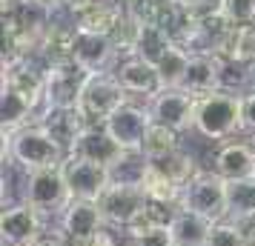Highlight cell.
<instances>
[{"label": "cell", "mask_w": 255, "mask_h": 246, "mask_svg": "<svg viewBox=\"0 0 255 246\" xmlns=\"http://www.w3.org/2000/svg\"><path fill=\"white\" fill-rule=\"evenodd\" d=\"M66 158H69V152L40 123L23 126L14 135H3V166H14L23 175L63 166Z\"/></svg>", "instance_id": "1"}, {"label": "cell", "mask_w": 255, "mask_h": 246, "mask_svg": "<svg viewBox=\"0 0 255 246\" xmlns=\"http://www.w3.org/2000/svg\"><path fill=\"white\" fill-rule=\"evenodd\" d=\"M204 141L227 143L230 138L244 132V94L218 89L212 94L198 97L195 129Z\"/></svg>", "instance_id": "2"}, {"label": "cell", "mask_w": 255, "mask_h": 246, "mask_svg": "<svg viewBox=\"0 0 255 246\" xmlns=\"http://www.w3.org/2000/svg\"><path fill=\"white\" fill-rule=\"evenodd\" d=\"M20 200L29 206H35L43 218L49 215H60L72 203V192L66 183L63 169H40V172H29L23 175V186H20Z\"/></svg>", "instance_id": "3"}, {"label": "cell", "mask_w": 255, "mask_h": 246, "mask_svg": "<svg viewBox=\"0 0 255 246\" xmlns=\"http://www.w3.org/2000/svg\"><path fill=\"white\" fill-rule=\"evenodd\" d=\"M89 81V72L81 69L75 60L55 63L43 72V115L55 109H78L81 106L83 86Z\"/></svg>", "instance_id": "4"}, {"label": "cell", "mask_w": 255, "mask_h": 246, "mask_svg": "<svg viewBox=\"0 0 255 246\" xmlns=\"http://www.w3.org/2000/svg\"><path fill=\"white\" fill-rule=\"evenodd\" d=\"M127 100H132V97L118 83L115 72H101V75H89L78 109L86 117V123H106Z\"/></svg>", "instance_id": "5"}, {"label": "cell", "mask_w": 255, "mask_h": 246, "mask_svg": "<svg viewBox=\"0 0 255 246\" xmlns=\"http://www.w3.org/2000/svg\"><path fill=\"white\" fill-rule=\"evenodd\" d=\"M98 206H101V215H104V221L109 229L127 232V229H132L143 218V212L149 206V198L143 195L140 186H132V183H109V189L98 200Z\"/></svg>", "instance_id": "6"}, {"label": "cell", "mask_w": 255, "mask_h": 246, "mask_svg": "<svg viewBox=\"0 0 255 246\" xmlns=\"http://www.w3.org/2000/svg\"><path fill=\"white\" fill-rule=\"evenodd\" d=\"M181 209L198 212L209 221H224L227 218V180L218 172H198L184 186L181 195Z\"/></svg>", "instance_id": "7"}, {"label": "cell", "mask_w": 255, "mask_h": 246, "mask_svg": "<svg viewBox=\"0 0 255 246\" xmlns=\"http://www.w3.org/2000/svg\"><path fill=\"white\" fill-rule=\"evenodd\" d=\"M149 115L155 123L161 126H169L178 135L181 132H192L195 129V106L198 97L186 94L184 89H161L158 94H152L149 100Z\"/></svg>", "instance_id": "8"}, {"label": "cell", "mask_w": 255, "mask_h": 246, "mask_svg": "<svg viewBox=\"0 0 255 246\" xmlns=\"http://www.w3.org/2000/svg\"><path fill=\"white\" fill-rule=\"evenodd\" d=\"M43 215L26 200H14L3 206L0 215V241L3 246H32L43 235Z\"/></svg>", "instance_id": "9"}, {"label": "cell", "mask_w": 255, "mask_h": 246, "mask_svg": "<svg viewBox=\"0 0 255 246\" xmlns=\"http://www.w3.org/2000/svg\"><path fill=\"white\" fill-rule=\"evenodd\" d=\"M109 135L118 141V146L124 152H140V143L146 138V132L152 126V115H149V106L135 103V100H127V103L118 109L115 115L104 123Z\"/></svg>", "instance_id": "10"}, {"label": "cell", "mask_w": 255, "mask_h": 246, "mask_svg": "<svg viewBox=\"0 0 255 246\" xmlns=\"http://www.w3.org/2000/svg\"><path fill=\"white\" fill-rule=\"evenodd\" d=\"M72 60L86 69L89 75H101V72H115L121 63V52L115 49L112 37L106 35H92V32H81L75 29V49H72Z\"/></svg>", "instance_id": "11"}, {"label": "cell", "mask_w": 255, "mask_h": 246, "mask_svg": "<svg viewBox=\"0 0 255 246\" xmlns=\"http://www.w3.org/2000/svg\"><path fill=\"white\" fill-rule=\"evenodd\" d=\"M69 158H81V161H89V164H98V166H112L124 158V149L118 146V141L109 135L104 123H89L86 129L75 138L69 149Z\"/></svg>", "instance_id": "12"}, {"label": "cell", "mask_w": 255, "mask_h": 246, "mask_svg": "<svg viewBox=\"0 0 255 246\" xmlns=\"http://www.w3.org/2000/svg\"><path fill=\"white\" fill-rule=\"evenodd\" d=\"M63 175H66V183H69V192L75 200H101L109 183H112V175L106 166L89 164V161H81V158H66L63 161Z\"/></svg>", "instance_id": "13"}, {"label": "cell", "mask_w": 255, "mask_h": 246, "mask_svg": "<svg viewBox=\"0 0 255 246\" xmlns=\"http://www.w3.org/2000/svg\"><path fill=\"white\" fill-rule=\"evenodd\" d=\"M224 75H227V60L221 55H192L181 89L192 97H204L224 89Z\"/></svg>", "instance_id": "14"}, {"label": "cell", "mask_w": 255, "mask_h": 246, "mask_svg": "<svg viewBox=\"0 0 255 246\" xmlns=\"http://www.w3.org/2000/svg\"><path fill=\"white\" fill-rule=\"evenodd\" d=\"M115 78H118V83L127 89L129 97H143V100H149L152 94H158L163 89L158 66H155V63H146V60H140V58H124L115 66Z\"/></svg>", "instance_id": "15"}, {"label": "cell", "mask_w": 255, "mask_h": 246, "mask_svg": "<svg viewBox=\"0 0 255 246\" xmlns=\"http://www.w3.org/2000/svg\"><path fill=\"white\" fill-rule=\"evenodd\" d=\"M212 172H218L227 183L230 180H250L255 177V152L247 141H227L218 146L212 158Z\"/></svg>", "instance_id": "16"}, {"label": "cell", "mask_w": 255, "mask_h": 246, "mask_svg": "<svg viewBox=\"0 0 255 246\" xmlns=\"http://www.w3.org/2000/svg\"><path fill=\"white\" fill-rule=\"evenodd\" d=\"M58 223H60V232L66 235L69 241H81V238H89V235L106 229L101 206L95 200H75V198L58 215Z\"/></svg>", "instance_id": "17"}, {"label": "cell", "mask_w": 255, "mask_h": 246, "mask_svg": "<svg viewBox=\"0 0 255 246\" xmlns=\"http://www.w3.org/2000/svg\"><path fill=\"white\" fill-rule=\"evenodd\" d=\"M124 6L118 3V0H95L92 6L81 12L78 17H72V23L75 29H81V32H92V35H112L115 32V26L121 23V17H124Z\"/></svg>", "instance_id": "18"}, {"label": "cell", "mask_w": 255, "mask_h": 246, "mask_svg": "<svg viewBox=\"0 0 255 246\" xmlns=\"http://www.w3.org/2000/svg\"><path fill=\"white\" fill-rule=\"evenodd\" d=\"M43 129L55 138V141L69 152L72 143H75V138L81 135L89 123H86V117L81 115V109H55V112H46V115L37 120Z\"/></svg>", "instance_id": "19"}, {"label": "cell", "mask_w": 255, "mask_h": 246, "mask_svg": "<svg viewBox=\"0 0 255 246\" xmlns=\"http://www.w3.org/2000/svg\"><path fill=\"white\" fill-rule=\"evenodd\" d=\"M169 229H172L175 246H207L212 221L204 218V215H198V212L178 209L172 215V221H169Z\"/></svg>", "instance_id": "20"}, {"label": "cell", "mask_w": 255, "mask_h": 246, "mask_svg": "<svg viewBox=\"0 0 255 246\" xmlns=\"http://www.w3.org/2000/svg\"><path fill=\"white\" fill-rule=\"evenodd\" d=\"M227 218L235 223L255 221V177L227 183Z\"/></svg>", "instance_id": "21"}, {"label": "cell", "mask_w": 255, "mask_h": 246, "mask_svg": "<svg viewBox=\"0 0 255 246\" xmlns=\"http://www.w3.org/2000/svg\"><path fill=\"white\" fill-rule=\"evenodd\" d=\"M149 164L155 166V169H158L163 177H169L175 186H181V189H184L186 183H189V180H192V177L201 172V169H198V164H195V158L186 152L184 146H181L178 152L161 158V161H149Z\"/></svg>", "instance_id": "22"}, {"label": "cell", "mask_w": 255, "mask_h": 246, "mask_svg": "<svg viewBox=\"0 0 255 246\" xmlns=\"http://www.w3.org/2000/svg\"><path fill=\"white\" fill-rule=\"evenodd\" d=\"M178 149H181V135L175 129H169V126H161V123L152 120L149 132H146V138L140 143L143 158H146V161H161V158L178 152Z\"/></svg>", "instance_id": "23"}, {"label": "cell", "mask_w": 255, "mask_h": 246, "mask_svg": "<svg viewBox=\"0 0 255 246\" xmlns=\"http://www.w3.org/2000/svg\"><path fill=\"white\" fill-rule=\"evenodd\" d=\"M172 43L175 40L169 32H163L158 26H143L140 35H138V43L132 49V58H140V60H146V63H155L158 66V60L169 52Z\"/></svg>", "instance_id": "24"}, {"label": "cell", "mask_w": 255, "mask_h": 246, "mask_svg": "<svg viewBox=\"0 0 255 246\" xmlns=\"http://www.w3.org/2000/svg\"><path fill=\"white\" fill-rule=\"evenodd\" d=\"M189 52H186L181 43H172L169 52L158 60V75H161V86L163 89H181V83L186 78V69H189Z\"/></svg>", "instance_id": "25"}, {"label": "cell", "mask_w": 255, "mask_h": 246, "mask_svg": "<svg viewBox=\"0 0 255 246\" xmlns=\"http://www.w3.org/2000/svg\"><path fill=\"white\" fill-rule=\"evenodd\" d=\"M124 246H175L169 223H138L124 232Z\"/></svg>", "instance_id": "26"}, {"label": "cell", "mask_w": 255, "mask_h": 246, "mask_svg": "<svg viewBox=\"0 0 255 246\" xmlns=\"http://www.w3.org/2000/svg\"><path fill=\"white\" fill-rule=\"evenodd\" d=\"M146 172H149V161L143 158V152H124V158L109 169L112 183H132V186H140Z\"/></svg>", "instance_id": "27"}, {"label": "cell", "mask_w": 255, "mask_h": 246, "mask_svg": "<svg viewBox=\"0 0 255 246\" xmlns=\"http://www.w3.org/2000/svg\"><path fill=\"white\" fill-rule=\"evenodd\" d=\"M207 246H247V229H244V223H235L230 218L215 221L212 229H209Z\"/></svg>", "instance_id": "28"}, {"label": "cell", "mask_w": 255, "mask_h": 246, "mask_svg": "<svg viewBox=\"0 0 255 246\" xmlns=\"http://www.w3.org/2000/svg\"><path fill=\"white\" fill-rule=\"evenodd\" d=\"M221 12L232 26H253L255 0H221Z\"/></svg>", "instance_id": "29"}, {"label": "cell", "mask_w": 255, "mask_h": 246, "mask_svg": "<svg viewBox=\"0 0 255 246\" xmlns=\"http://www.w3.org/2000/svg\"><path fill=\"white\" fill-rule=\"evenodd\" d=\"M72 246H118V238L115 232L106 226V229H101V232L89 235V238H81V241H69Z\"/></svg>", "instance_id": "30"}, {"label": "cell", "mask_w": 255, "mask_h": 246, "mask_svg": "<svg viewBox=\"0 0 255 246\" xmlns=\"http://www.w3.org/2000/svg\"><path fill=\"white\" fill-rule=\"evenodd\" d=\"M244 132H255V92H244Z\"/></svg>", "instance_id": "31"}, {"label": "cell", "mask_w": 255, "mask_h": 246, "mask_svg": "<svg viewBox=\"0 0 255 246\" xmlns=\"http://www.w3.org/2000/svg\"><path fill=\"white\" fill-rule=\"evenodd\" d=\"M32 246H72V244H69V238H66L63 232H58V235L43 232V235H40V238H37V241H35Z\"/></svg>", "instance_id": "32"}, {"label": "cell", "mask_w": 255, "mask_h": 246, "mask_svg": "<svg viewBox=\"0 0 255 246\" xmlns=\"http://www.w3.org/2000/svg\"><path fill=\"white\" fill-rule=\"evenodd\" d=\"M92 3H95V0H60V9H63V12H69L72 17H78V14L86 12Z\"/></svg>", "instance_id": "33"}, {"label": "cell", "mask_w": 255, "mask_h": 246, "mask_svg": "<svg viewBox=\"0 0 255 246\" xmlns=\"http://www.w3.org/2000/svg\"><path fill=\"white\" fill-rule=\"evenodd\" d=\"M20 3H29V6H37V9H46V12H58L60 0H20Z\"/></svg>", "instance_id": "34"}, {"label": "cell", "mask_w": 255, "mask_h": 246, "mask_svg": "<svg viewBox=\"0 0 255 246\" xmlns=\"http://www.w3.org/2000/svg\"><path fill=\"white\" fill-rule=\"evenodd\" d=\"M244 229H247V246H255V221L244 223Z\"/></svg>", "instance_id": "35"}, {"label": "cell", "mask_w": 255, "mask_h": 246, "mask_svg": "<svg viewBox=\"0 0 255 246\" xmlns=\"http://www.w3.org/2000/svg\"><path fill=\"white\" fill-rule=\"evenodd\" d=\"M247 92H255V66H250V81H247Z\"/></svg>", "instance_id": "36"}, {"label": "cell", "mask_w": 255, "mask_h": 246, "mask_svg": "<svg viewBox=\"0 0 255 246\" xmlns=\"http://www.w3.org/2000/svg\"><path fill=\"white\" fill-rule=\"evenodd\" d=\"M118 3L124 6V12H129V9H135V6H138L140 0H118Z\"/></svg>", "instance_id": "37"}, {"label": "cell", "mask_w": 255, "mask_h": 246, "mask_svg": "<svg viewBox=\"0 0 255 246\" xmlns=\"http://www.w3.org/2000/svg\"><path fill=\"white\" fill-rule=\"evenodd\" d=\"M175 3H181V6H186V9H189V6H195L198 0H175Z\"/></svg>", "instance_id": "38"}, {"label": "cell", "mask_w": 255, "mask_h": 246, "mask_svg": "<svg viewBox=\"0 0 255 246\" xmlns=\"http://www.w3.org/2000/svg\"><path fill=\"white\" fill-rule=\"evenodd\" d=\"M247 143H250V149H253V152H255V132H253V135H250V138H247Z\"/></svg>", "instance_id": "39"}]
</instances>
